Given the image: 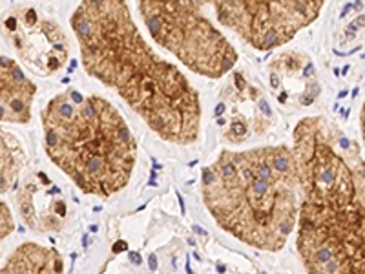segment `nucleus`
<instances>
[{"mask_svg": "<svg viewBox=\"0 0 365 274\" xmlns=\"http://www.w3.org/2000/svg\"><path fill=\"white\" fill-rule=\"evenodd\" d=\"M71 29L88 75L115 91L152 132L174 145L197 141L200 93L146 42L126 2H83L71 15Z\"/></svg>", "mask_w": 365, "mask_h": 274, "instance_id": "nucleus-1", "label": "nucleus"}, {"mask_svg": "<svg viewBox=\"0 0 365 274\" xmlns=\"http://www.w3.org/2000/svg\"><path fill=\"white\" fill-rule=\"evenodd\" d=\"M203 200L217 225L249 245L279 250L298 218V172L285 145L223 150L203 171Z\"/></svg>", "mask_w": 365, "mask_h": 274, "instance_id": "nucleus-2", "label": "nucleus"}, {"mask_svg": "<svg viewBox=\"0 0 365 274\" xmlns=\"http://www.w3.org/2000/svg\"><path fill=\"white\" fill-rule=\"evenodd\" d=\"M41 117L46 154L84 194L110 198L128 185L137 141L110 101L68 88L48 101Z\"/></svg>", "mask_w": 365, "mask_h": 274, "instance_id": "nucleus-3", "label": "nucleus"}, {"mask_svg": "<svg viewBox=\"0 0 365 274\" xmlns=\"http://www.w3.org/2000/svg\"><path fill=\"white\" fill-rule=\"evenodd\" d=\"M347 141L324 117H305L294 128V156L303 203L331 208L364 207V166L349 163Z\"/></svg>", "mask_w": 365, "mask_h": 274, "instance_id": "nucleus-4", "label": "nucleus"}, {"mask_svg": "<svg viewBox=\"0 0 365 274\" xmlns=\"http://www.w3.org/2000/svg\"><path fill=\"white\" fill-rule=\"evenodd\" d=\"M195 2L145 0L137 9L150 37L179 63L207 79H221L237 63V51Z\"/></svg>", "mask_w": 365, "mask_h": 274, "instance_id": "nucleus-5", "label": "nucleus"}, {"mask_svg": "<svg viewBox=\"0 0 365 274\" xmlns=\"http://www.w3.org/2000/svg\"><path fill=\"white\" fill-rule=\"evenodd\" d=\"M216 19L223 28L252 46L269 51L291 42L311 26L324 9V0H276V2H214Z\"/></svg>", "mask_w": 365, "mask_h": 274, "instance_id": "nucleus-6", "label": "nucleus"}, {"mask_svg": "<svg viewBox=\"0 0 365 274\" xmlns=\"http://www.w3.org/2000/svg\"><path fill=\"white\" fill-rule=\"evenodd\" d=\"M0 34L19 61L48 77L66 66L70 39L55 19L31 4H15L0 17Z\"/></svg>", "mask_w": 365, "mask_h": 274, "instance_id": "nucleus-7", "label": "nucleus"}, {"mask_svg": "<svg viewBox=\"0 0 365 274\" xmlns=\"http://www.w3.org/2000/svg\"><path fill=\"white\" fill-rule=\"evenodd\" d=\"M37 84L21 64L0 54V125H28L34 116Z\"/></svg>", "mask_w": 365, "mask_h": 274, "instance_id": "nucleus-8", "label": "nucleus"}, {"mask_svg": "<svg viewBox=\"0 0 365 274\" xmlns=\"http://www.w3.org/2000/svg\"><path fill=\"white\" fill-rule=\"evenodd\" d=\"M26 150L22 141L6 126L0 125V194L15 187L26 166Z\"/></svg>", "mask_w": 365, "mask_h": 274, "instance_id": "nucleus-9", "label": "nucleus"}, {"mask_svg": "<svg viewBox=\"0 0 365 274\" xmlns=\"http://www.w3.org/2000/svg\"><path fill=\"white\" fill-rule=\"evenodd\" d=\"M13 228H15V223H13L11 210L4 201H0V243L13 233Z\"/></svg>", "mask_w": 365, "mask_h": 274, "instance_id": "nucleus-10", "label": "nucleus"}, {"mask_svg": "<svg viewBox=\"0 0 365 274\" xmlns=\"http://www.w3.org/2000/svg\"><path fill=\"white\" fill-rule=\"evenodd\" d=\"M125 249L126 250V243L125 241H119V243H115V245H113V253H120V250Z\"/></svg>", "mask_w": 365, "mask_h": 274, "instance_id": "nucleus-11", "label": "nucleus"}, {"mask_svg": "<svg viewBox=\"0 0 365 274\" xmlns=\"http://www.w3.org/2000/svg\"><path fill=\"white\" fill-rule=\"evenodd\" d=\"M130 260H132L133 263H137V265H141V256L137 253H130Z\"/></svg>", "mask_w": 365, "mask_h": 274, "instance_id": "nucleus-12", "label": "nucleus"}, {"mask_svg": "<svg viewBox=\"0 0 365 274\" xmlns=\"http://www.w3.org/2000/svg\"><path fill=\"white\" fill-rule=\"evenodd\" d=\"M150 267H152V269L158 267V260H155V256H150Z\"/></svg>", "mask_w": 365, "mask_h": 274, "instance_id": "nucleus-13", "label": "nucleus"}, {"mask_svg": "<svg viewBox=\"0 0 365 274\" xmlns=\"http://www.w3.org/2000/svg\"><path fill=\"white\" fill-rule=\"evenodd\" d=\"M0 274H8L4 269H0Z\"/></svg>", "mask_w": 365, "mask_h": 274, "instance_id": "nucleus-14", "label": "nucleus"}]
</instances>
